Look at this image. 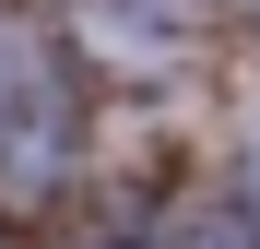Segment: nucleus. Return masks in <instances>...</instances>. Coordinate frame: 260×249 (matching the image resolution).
Masks as SVG:
<instances>
[{
  "instance_id": "obj_1",
  "label": "nucleus",
  "mask_w": 260,
  "mask_h": 249,
  "mask_svg": "<svg viewBox=\"0 0 260 249\" xmlns=\"http://www.w3.org/2000/svg\"><path fill=\"white\" fill-rule=\"evenodd\" d=\"M12 83H24V36L0 24V95H12Z\"/></svg>"
}]
</instances>
